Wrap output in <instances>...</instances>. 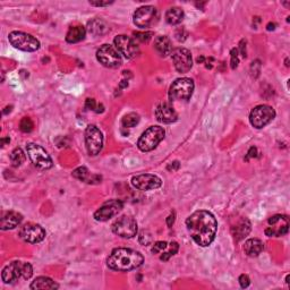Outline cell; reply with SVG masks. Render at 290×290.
<instances>
[{
    "mask_svg": "<svg viewBox=\"0 0 290 290\" xmlns=\"http://www.w3.org/2000/svg\"><path fill=\"white\" fill-rule=\"evenodd\" d=\"M108 31V25H107L105 20L95 18L89 23V32L92 33L93 36H101Z\"/></svg>",
    "mask_w": 290,
    "mask_h": 290,
    "instance_id": "83f0119b",
    "label": "cell"
},
{
    "mask_svg": "<svg viewBox=\"0 0 290 290\" xmlns=\"http://www.w3.org/2000/svg\"><path fill=\"white\" fill-rule=\"evenodd\" d=\"M186 227L192 239L199 246L208 247L216 238L218 222L211 212L199 210L186 219Z\"/></svg>",
    "mask_w": 290,
    "mask_h": 290,
    "instance_id": "6da1fadb",
    "label": "cell"
},
{
    "mask_svg": "<svg viewBox=\"0 0 290 290\" xmlns=\"http://www.w3.org/2000/svg\"><path fill=\"white\" fill-rule=\"evenodd\" d=\"M167 247H168L167 241H157V243H154L153 247H152V253L161 254L162 252L165 251V248Z\"/></svg>",
    "mask_w": 290,
    "mask_h": 290,
    "instance_id": "836d02e7",
    "label": "cell"
},
{
    "mask_svg": "<svg viewBox=\"0 0 290 290\" xmlns=\"http://www.w3.org/2000/svg\"><path fill=\"white\" fill-rule=\"evenodd\" d=\"M204 60H205V58H204V57H199V58H198V63H199V64H202Z\"/></svg>",
    "mask_w": 290,
    "mask_h": 290,
    "instance_id": "ee69618b",
    "label": "cell"
},
{
    "mask_svg": "<svg viewBox=\"0 0 290 290\" xmlns=\"http://www.w3.org/2000/svg\"><path fill=\"white\" fill-rule=\"evenodd\" d=\"M238 281H239V285H240L241 288H247L251 284L250 277H248L247 274H241L239 277V279H238Z\"/></svg>",
    "mask_w": 290,
    "mask_h": 290,
    "instance_id": "74e56055",
    "label": "cell"
},
{
    "mask_svg": "<svg viewBox=\"0 0 290 290\" xmlns=\"http://www.w3.org/2000/svg\"><path fill=\"white\" fill-rule=\"evenodd\" d=\"M31 289H58L59 286L53 279L48 277H39L30 286Z\"/></svg>",
    "mask_w": 290,
    "mask_h": 290,
    "instance_id": "4316f807",
    "label": "cell"
},
{
    "mask_svg": "<svg viewBox=\"0 0 290 290\" xmlns=\"http://www.w3.org/2000/svg\"><path fill=\"white\" fill-rule=\"evenodd\" d=\"M179 167H181L179 162L178 161H174V162H171V163H169L167 169L169 171H176V170H178Z\"/></svg>",
    "mask_w": 290,
    "mask_h": 290,
    "instance_id": "ab89813d",
    "label": "cell"
},
{
    "mask_svg": "<svg viewBox=\"0 0 290 290\" xmlns=\"http://www.w3.org/2000/svg\"><path fill=\"white\" fill-rule=\"evenodd\" d=\"M154 49L162 57H167L172 54L171 41L168 36H160L154 41Z\"/></svg>",
    "mask_w": 290,
    "mask_h": 290,
    "instance_id": "7402d4cb",
    "label": "cell"
},
{
    "mask_svg": "<svg viewBox=\"0 0 290 290\" xmlns=\"http://www.w3.org/2000/svg\"><path fill=\"white\" fill-rule=\"evenodd\" d=\"M159 19V12L154 6H143L134 13V24L141 29H147L154 25Z\"/></svg>",
    "mask_w": 290,
    "mask_h": 290,
    "instance_id": "9c48e42d",
    "label": "cell"
},
{
    "mask_svg": "<svg viewBox=\"0 0 290 290\" xmlns=\"http://www.w3.org/2000/svg\"><path fill=\"white\" fill-rule=\"evenodd\" d=\"M143 262L144 257L140 252L130 248H116L109 255L107 264L113 271L127 272L140 268Z\"/></svg>",
    "mask_w": 290,
    "mask_h": 290,
    "instance_id": "7a4b0ae2",
    "label": "cell"
},
{
    "mask_svg": "<svg viewBox=\"0 0 290 290\" xmlns=\"http://www.w3.org/2000/svg\"><path fill=\"white\" fill-rule=\"evenodd\" d=\"M165 130L163 127L151 126L141 135L137 142V147L142 152H150L158 146L159 143L164 139Z\"/></svg>",
    "mask_w": 290,
    "mask_h": 290,
    "instance_id": "277c9868",
    "label": "cell"
},
{
    "mask_svg": "<svg viewBox=\"0 0 290 290\" xmlns=\"http://www.w3.org/2000/svg\"><path fill=\"white\" fill-rule=\"evenodd\" d=\"M172 60H174V65L176 71L185 74L191 71L193 66V59L191 51L186 48H178L172 51Z\"/></svg>",
    "mask_w": 290,
    "mask_h": 290,
    "instance_id": "2e32d148",
    "label": "cell"
},
{
    "mask_svg": "<svg viewBox=\"0 0 290 290\" xmlns=\"http://www.w3.org/2000/svg\"><path fill=\"white\" fill-rule=\"evenodd\" d=\"M140 123V116L135 112H129L127 115L124 116L122 120L123 126L125 128H132V127H135L137 124Z\"/></svg>",
    "mask_w": 290,
    "mask_h": 290,
    "instance_id": "f546056e",
    "label": "cell"
},
{
    "mask_svg": "<svg viewBox=\"0 0 290 290\" xmlns=\"http://www.w3.org/2000/svg\"><path fill=\"white\" fill-rule=\"evenodd\" d=\"M8 40L14 48L26 53H33L40 48V41L29 33L14 31L9 33Z\"/></svg>",
    "mask_w": 290,
    "mask_h": 290,
    "instance_id": "5b68a950",
    "label": "cell"
},
{
    "mask_svg": "<svg viewBox=\"0 0 290 290\" xmlns=\"http://www.w3.org/2000/svg\"><path fill=\"white\" fill-rule=\"evenodd\" d=\"M185 14L182 12L181 8L179 7H171L170 9L167 10L165 13V20H167L168 24L170 25H178L182 22L184 19Z\"/></svg>",
    "mask_w": 290,
    "mask_h": 290,
    "instance_id": "484cf974",
    "label": "cell"
},
{
    "mask_svg": "<svg viewBox=\"0 0 290 290\" xmlns=\"http://www.w3.org/2000/svg\"><path fill=\"white\" fill-rule=\"evenodd\" d=\"M194 82L192 78L182 77L178 78L172 83L169 89V99L171 101L175 100H188L194 91Z\"/></svg>",
    "mask_w": 290,
    "mask_h": 290,
    "instance_id": "52a82bcc",
    "label": "cell"
},
{
    "mask_svg": "<svg viewBox=\"0 0 290 290\" xmlns=\"http://www.w3.org/2000/svg\"><path fill=\"white\" fill-rule=\"evenodd\" d=\"M238 54H239V51L236 48H234L233 50L230 51V56H231V68L233 70H236L237 66H238V63H239V59H238Z\"/></svg>",
    "mask_w": 290,
    "mask_h": 290,
    "instance_id": "e575fe53",
    "label": "cell"
},
{
    "mask_svg": "<svg viewBox=\"0 0 290 290\" xmlns=\"http://www.w3.org/2000/svg\"><path fill=\"white\" fill-rule=\"evenodd\" d=\"M275 118V111L271 106L261 105L255 107L250 115V122L255 128L261 129Z\"/></svg>",
    "mask_w": 290,
    "mask_h": 290,
    "instance_id": "ba28073f",
    "label": "cell"
},
{
    "mask_svg": "<svg viewBox=\"0 0 290 290\" xmlns=\"http://www.w3.org/2000/svg\"><path fill=\"white\" fill-rule=\"evenodd\" d=\"M96 58H98L100 64L108 68H117L123 64L122 54L115 47L110 46V44H103L96 51Z\"/></svg>",
    "mask_w": 290,
    "mask_h": 290,
    "instance_id": "30bf717a",
    "label": "cell"
},
{
    "mask_svg": "<svg viewBox=\"0 0 290 290\" xmlns=\"http://www.w3.org/2000/svg\"><path fill=\"white\" fill-rule=\"evenodd\" d=\"M24 161H25V154H24L23 150L19 147H16L15 150L10 153V162H12V165L15 168L20 167V165L24 163Z\"/></svg>",
    "mask_w": 290,
    "mask_h": 290,
    "instance_id": "f1b7e54d",
    "label": "cell"
},
{
    "mask_svg": "<svg viewBox=\"0 0 290 290\" xmlns=\"http://www.w3.org/2000/svg\"><path fill=\"white\" fill-rule=\"evenodd\" d=\"M102 105H96V102H95V100L94 99H88L86 100V102H85V107H86V109H89V110H93V111H98V109L96 108H100V107H101Z\"/></svg>",
    "mask_w": 290,
    "mask_h": 290,
    "instance_id": "8d00e7d4",
    "label": "cell"
},
{
    "mask_svg": "<svg viewBox=\"0 0 290 290\" xmlns=\"http://www.w3.org/2000/svg\"><path fill=\"white\" fill-rule=\"evenodd\" d=\"M72 177L77 179V181L88 182V184H91L93 181L99 182L101 181V177H99V176H95V175H91L90 174V171L88 170V168L85 167H78L77 169H75V170L72 171Z\"/></svg>",
    "mask_w": 290,
    "mask_h": 290,
    "instance_id": "cb8c5ba5",
    "label": "cell"
},
{
    "mask_svg": "<svg viewBox=\"0 0 290 290\" xmlns=\"http://www.w3.org/2000/svg\"><path fill=\"white\" fill-rule=\"evenodd\" d=\"M23 220V216L15 211H7L1 217V222H0V228L2 230L14 229L17 226H19Z\"/></svg>",
    "mask_w": 290,
    "mask_h": 290,
    "instance_id": "ffe728a7",
    "label": "cell"
},
{
    "mask_svg": "<svg viewBox=\"0 0 290 290\" xmlns=\"http://www.w3.org/2000/svg\"><path fill=\"white\" fill-rule=\"evenodd\" d=\"M256 154H257V148L254 147V146H252L250 148V151H248V153L246 155V159H245V160L248 161L251 158H255V157H256Z\"/></svg>",
    "mask_w": 290,
    "mask_h": 290,
    "instance_id": "f35d334b",
    "label": "cell"
},
{
    "mask_svg": "<svg viewBox=\"0 0 290 290\" xmlns=\"http://www.w3.org/2000/svg\"><path fill=\"white\" fill-rule=\"evenodd\" d=\"M162 181L158 176L144 174L132 178V185L139 191H153L161 186Z\"/></svg>",
    "mask_w": 290,
    "mask_h": 290,
    "instance_id": "ac0fdd59",
    "label": "cell"
},
{
    "mask_svg": "<svg viewBox=\"0 0 290 290\" xmlns=\"http://www.w3.org/2000/svg\"><path fill=\"white\" fill-rule=\"evenodd\" d=\"M34 128V124L32 119L29 118V117H24V118L20 120L19 123V129L22 130L23 133H31Z\"/></svg>",
    "mask_w": 290,
    "mask_h": 290,
    "instance_id": "1f68e13d",
    "label": "cell"
},
{
    "mask_svg": "<svg viewBox=\"0 0 290 290\" xmlns=\"http://www.w3.org/2000/svg\"><path fill=\"white\" fill-rule=\"evenodd\" d=\"M85 34H86L85 27H83L82 25L72 26L66 34V41L68 43L79 42V41L84 40Z\"/></svg>",
    "mask_w": 290,
    "mask_h": 290,
    "instance_id": "d4e9b609",
    "label": "cell"
},
{
    "mask_svg": "<svg viewBox=\"0 0 290 290\" xmlns=\"http://www.w3.org/2000/svg\"><path fill=\"white\" fill-rule=\"evenodd\" d=\"M179 250V245L176 243V241H171L170 244H168V247L165 248L164 252H162V255L160 256L161 261H168L169 258L177 253Z\"/></svg>",
    "mask_w": 290,
    "mask_h": 290,
    "instance_id": "4dcf8cb0",
    "label": "cell"
},
{
    "mask_svg": "<svg viewBox=\"0 0 290 290\" xmlns=\"http://www.w3.org/2000/svg\"><path fill=\"white\" fill-rule=\"evenodd\" d=\"M112 233L123 238H133L137 234V222L133 217L123 216L112 224Z\"/></svg>",
    "mask_w": 290,
    "mask_h": 290,
    "instance_id": "7c38bea8",
    "label": "cell"
},
{
    "mask_svg": "<svg viewBox=\"0 0 290 290\" xmlns=\"http://www.w3.org/2000/svg\"><path fill=\"white\" fill-rule=\"evenodd\" d=\"M240 54L244 58L246 57V41H241L240 42Z\"/></svg>",
    "mask_w": 290,
    "mask_h": 290,
    "instance_id": "b9f144b4",
    "label": "cell"
},
{
    "mask_svg": "<svg viewBox=\"0 0 290 290\" xmlns=\"http://www.w3.org/2000/svg\"><path fill=\"white\" fill-rule=\"evenodd\" d=\"M85 145L90 155H98L103 147L102 132L94 125H89L85 129Z\"/></svg>",
    "mask_w": 290,
    "mask_h": 290,
    "instance_id": "8fae6325",
    "label": "cell"
},
{
    "mask_svg": "<svg viewBox=\"0 0 290 290\" xmlns=\"http://www.w3.org/2000/svg\"><path fill=\"white\" fill-rule=\"evenodd\" d=\"M263 243L260 239H257V238H251V239L245 241L244 245L245 254L248 255L250 257L258 256L263 252Z\"/></svg>",
    "mask_w": 290,
    "mask_h": 290,
    "instance_id": "44dd1931",
    "label": "cell"
},
{
    "mask_svg": "<svg viewBox=\"0 0 290 290\" xmlns=\"http://www.w3.org/2000/svg\"><path fill=\"white\" fill-rule=\"evenodd\" d=\"M113 1H90V3L93 6H98V7H101V6H109L111 5Z\"/></svg>",
    "mask_w": 290,
    "mask_h": 290,
    "instance_id": "60d3db41",
    "label": "cell"
},
{
    "mask_svg": "<svg viewBox=\"0 0 290 290\" xmlns=\"http://www.w3.org/2000/svg\"><path fill=\"white\" fill-rule=\"evenodd\" d=\"M33 274L32 265L27 262L14 261L10 262L8 265H6L2 269L1 279L5 284H13L14 281H17L18 279L29 280Z\"/></svg>",
    "mask_w": 290,
    "mask_h": 290,
    "instance_id": "3957f363",
    "label": "cell"
},
{
    "mask_svg": "<svg viewBox=\"0 0 290 290\" xmlns=\"http://www.w3.org/2000/svg\"><path fill=\"white\" fill-rule=\"evenodd\" d=\"M113 43H115V48L119 51V54H123L127 59H133L140 53L139 46H137L135 41L132 37L124 36V34L116 36L115 40H113Z\"/></svg>",
    "mask_w": 290,
    "mask_h": 290,
    "instance_id": "5bb4252c",
    "label": "cell"
},
{
    "mask_svg": "<svg viewBox=\"0 0 290 290\" xmlns=\"http://www.w3.org/2000/svg\"><path fill=\"white\" fill-rule=\"evenodd\" d=\"M26 151L30 160L32 161V163L36 168L41 169V170H48V169L53 168V159H51L50 155L48 154V152L41 145L36 143H29L26 145Z\"/></svg>",
    "mask_w": 290,
    "mask_h": 290,
    "instance_id": "8992f818",
    "label": "cell"
},
{
    "mask_svg": "<svg viewBox=\"0 0 290 290\" xmlns=\"http://www.w3.org/2000/svg\"><path fill=\"white\" fill-rule=\"evenodd\" d=\"M155 117L158 122L163 124H172L177 122L178 115L169 102H161L155 109Z\"/></svg>",
    "mask_w": 290,
    "mask_h": 290,
    "instance_id": "d6986e66",
    "label": "cell"
},
{
    "mask_svg": "<svg viewBox=\"0 0 290 290\" xmlns=\"http://www.w3.org/2000/svg\"><path fill=\"white\" fill-rule=\"evenodd\" d=\"M134 36H135V40L140 41V42L145 43L148 42L153 36V33L152 32H135L134 33Z\"/></svg>",
    "mask_w": 290,
    "mask_h": 290,
    "instance_id": "d6a6232c",
    "label": "cell"
},
{
    "mask_svg": "<svg viewBox=\"0 0 290 290\" xmlns=\"http://www.w3.org/2000/svg\"><path fill=\"white\" fill-rule=\"evenodd\" d=\"M251 231V222L246 218H243L238 221L236 226L233 228V235L237 240H241L250 234Z\"/></svg>",
    "mask_w": 290,
    "mask_h": 290,
    "instance_id": "603a6c76",
    "label": "cell"
},
{
    "mask_svg": "<svg viewBox=\"0 0 290 290\" xmlns=\"http://www.w3.org/2000/svg\"><path fill=\"white\" fill-rule=\"evenodd\" d=\"M289 219L287 216L277 215L269 219V227L265 229L268 237H281L288 233Z\"/></svg>",
    "mask_w": 290,
    "mask_h": 290,
    "instance_id": "9a60e30c",
    "label": "cell"
},
{
    "mask_svg": "<svg viewBox=\"0 0 290 290\" xmlns=\"http://www.w3.org/2000/svg\"><path fill=\"white\" fill-rule=\"evenodd\" d=\"M20 239L29 244L41 243L46 238V230L40 224L26 223L19 229Z\"/></svg>",
    "mask_w": 290,
    "mask_h": 290,
    "instance_id": "4fadbf2b",
    "label": "cell"
},
{
    "mask_svg": "<svg viewBox=\"0 0 290 290\" xmlns=\"http://www.w3.org/2000/svg\"><path fill=\"white\" fill-rule=\"evenodd\" d=\"M124 208V203L120 199H110L106 202L101 208L96 210L94 213V219L96 221H108L111 218L116 217L122 211Z\"/></svg>",
    "mask_w": 290,
    "mask_h": 290,
    "instance_id": "e0dca14e",
    "label": "cell"
},
{
    "mask_svg": "<svg viewBox=\"0 0 290 290\" xmlns=\"http://www.w3.org/2000/svg\"><path fill=\"white\" fill-rule=\"evenodd\" d=\"M140 243L144 245V246H147V245L151 244L152 241V237L151 234H148L147 231H142V234L140 235Z\"/></svg>",
    "mask_w": 290,
    "mask_h": 290,
    "instance_id": "d590c367",
    "label": "cell"
},
{
    "mask_svg": "<svg viewBox=\"0 0 290 290\" xmlns=\"http://www.w3.org/2000/svg\"><path fill=\"white\" fill-rule=\"evenodd\" d=\"M175 222V213H171L170 216L168 217V219H167V224L169 227H171L172 226V223Z\"/></svg>",
    "mask_w": 290,
    "mask_h": 290,
    "instance_id": "7bdbcfd3",
    "label": "cell"
}]
</instances>
